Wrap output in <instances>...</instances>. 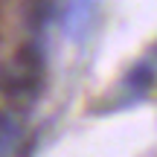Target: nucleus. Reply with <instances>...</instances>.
I'll list each match as a JSON object with an SVG mask.
<instances>
[{
	"mask_svg": "<svg viewBox=\"0 0 157 157\" xmlns=\"http://www.w3.org/2000/svg\"><path fill=\"white\" fill-rule=\"evenodd\" d=\"M122 84L131 90L134 96H146L148 90L157 84V73H154V64H148V61H137L134 67L125 73L122 78Z\"/></svg>",
	"mask_w": 157,
	"mask_h": 157,
	"instance_id": "f03ea898",
	"label": "nucleus"
},
{
	"mask_svg": "<svg viewBox=\"0 0 157 157\" xmlns=\"http://www.w3.org/2000/svg\"><path fill=\"white\" fill-rule=\"evenodd\" d=\"M17 137H21V128H17V122H15V119H12L6 111H0V148L15 146Z\"/></svg>",
	"mask_w": 157,
	"mask_h": 157,
	"instance_id": "20e7f679",
	"label": "nucleus"
},
{
	"mask_svg": "<svg viewBox=\"0 0 157 157\" xmlns=\"http://www.w3.org/2000/svg\"><path fill=\"white\" fill-rule=\"evenodd\" d=\"M102 0H70L64 6V15H61V26H64V35L70 41H82L87 35L90 23L96 17V9H99Z\"/></svg>",
	"mask_w": 157,
	"mask_h": 157,
	"instance_id": "f257e3e1",
	"label": "nucleus"
},
{
	"mask_svg": "<svg viewBox=\"0 0 157 157\" xmlns=\"http://www.w3.org/2000/svg\"><path fill=\"white\" fill-rule=\"evenodd\" d=\"M151 50H154V58H157V41H154V47H151Z\"/></svg>",
	"mask_w": 157,
	"mask_h": 157,
	"instance_id": "39448f33",
	"label": "nucleus"
},
{
	"mask_svg": "<svg viewBox=\"0 0 157 157\" xmlns=\"http://www.w3.org/2000/svg\"><path fill=\"white\" fill-rule=\"evenodd\" d=\"M15 67L21 70V73L41 76L44 73V52H41L35 44H21L17 52H15Z\"/></svg>",
	"mask_w": 157,
	"mask_h": 157,
	"instance_id": "7ed1b4c3",
	"label": "nucleus"
}]
</instances>
